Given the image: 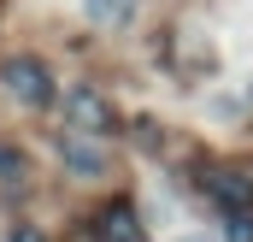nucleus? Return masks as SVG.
Masks as SVG:
<instances>
[{
    "mask_svg": "<svg viewBox=\"0 0 253 242\" xmlns=\"http://www.w3.org/2000/svg\"><path fill=\"white\" fill-rule=\"evenodd\" d=\"M189 242H206V237H189Z\"/></svg>",
    "mask_w": 253,
    "mask_h": 242,
    "instance_id": "obj_5",
    "label": "nucleus"
},
{
    "mask_svg": "<svg viewBox=\"0 0 253 242\" xmlns=\"http://www.w3.org/2000/svg\"><path fill=\"white\" fill-rule=\"evenodd\" d=\"M71 130H88V136H106V130H112V113H106V101H100V95H88V89H77V95H71Z\"/></svg>",
    "mask_w": 253,
    "mask_h": 242,
    "instance_id": "obj_3",
    "label": "nucleus"
},
{
    "mask_svg": "<svg viewBox=\"0 0 253 242\" xmlns=\"http://www.w3.org/2000/svg\"><path fill=\"white\" fill-rule=\"evenodd\" d=\"M88 242H147V231H141V213H135L129 201L100 207V213H94V225H88Z\"/></svg>",
    "mask_w": 253,
    "mask_h": 242,
    "instance_id": "obj_1",
    "label": "nucleus"
},
{
    "mask_svg": "<svg viewBox=\"0 0 253 242\" xmlns=\"http://www.w3.org/2000/svg\"><path fill=\"white\" fill-rule=\"evenodd\" d=\"M88 12H94L100 24H118V18L129 12V0H88Z\"/></svg>",
    "mask_w": 253,
    "mask_h": 242,
    "instance_id": "obj_4",
    "label": "nucleus"
},
{
    "mask_svg": "<svg viewBox=\"0 0 253 242\" xmlns=\"http://www.w3.org/2000/svg\"><path fill=\"white\" fill-rule=\"evenodd\" d=\"M6 83H12V95L30 101V107H47V101H53V77H47L36 60H12L6 65Z\"/></svg>",
    "mask_w": 253,
    "mask_h": 242,
    "instance_id": "obj_2",
    "label": "nucleus"
}]
</instances>
